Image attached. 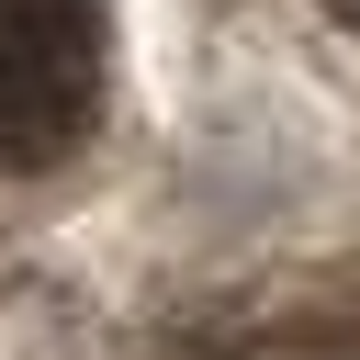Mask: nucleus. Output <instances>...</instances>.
Instances as JSON below:
<instances>
[{
    "label": "nucleus",
    "instance_id": "nucleus-1",
    "mask_svg": "<svg viewBox=\"0 0 360 360\" xmlns=\"http://www.w3.org/2000/svg\"><path fill=\"white\" fill-rule=\"evenodd\" d=\"M101 112V11L90 0H0V169L79 146Z\"/></svg>",
    "mask_w": 360,
    "mask_h": 360
},
{
    "label": "nucleus",
    "instance_id": "nucleus-2",
    "mask_svg": "<svg viewBox=\"0 0 360 360\" xmlns=\"http://www.w3.org/2000/svg\"><path fill=\"white\" fill-rule=\"evenodd\" d=\"M326 11H338V22H349V34H360V0H326Z\"/></svg>",
    "mask_w": 360,
    "mask_h": 360
}]
</instances>
